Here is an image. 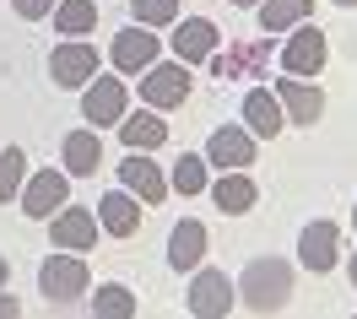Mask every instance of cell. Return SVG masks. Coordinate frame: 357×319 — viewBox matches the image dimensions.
I'll return each instance as SVG.
<instances>
[{
	"instance_id": "obj_21",
	"label": "cell",
	"mask_w": 357,
	"mask_h": 319,
	"mask_svg": "<svg viewBox=\"0 0 357 319\" xmlns=\"http://www.w3.org/2000/svg\"><path fill=\"white\" fill-rule=\"evenodd\" d=\"M60 157H66L70 179H92V173L103 168V141H98V130H70L66 146H60Z\"/></svg>"
},
{
	"instance_id": "obj_15",
	"label": "cell",
	"mask_w": 357,
	"mask_h": 319,
	"mask_svg": "<svg viewBox=\"0 0 357 319\" xmlns=\"http://www.w3.org/2000/svg\"><path fill=\"white\" fill-rule=\"evenodd\" d=\"M141 201H135L130 189L119 184V189H103V201H98V228L109 233V238H135L141 233Z\"/></svg>"
},
{
	"instance_id": "obj_13",
	"label": "cell",
	"mask_w": 357,
	"mask_h": 319,
	"mask_svg": "<svg viewBox=\"0 0 357 319\" xmlns=\"http://www.w3.org/2000/svg\"><path fill=\"white\" fill-rule=\"evenodd\" d=\"M119 184H125L141 205H162L168 195H174V189H168V173H162L146 152H130V157L119 162Z\"/></svg>"
},
{
	"instance_id": "obj_8",
	"label": "cell",
	"mask_w": 357,
	"mask_h": 319,
	"mask_svg": "<svg viewBox=\"0 0 357 319\" xmlns=\"http://www.w3.org/2000/svg\"><path fill=\"white\" fill-rule=\"evenodd\" d=\"M98 217H92V211H82V205H60V211H54V217H49V244H54V249H70V254H87L92 244H98Z\"/></svg>"
},
{
	"instance_id": "obj_24",
	"label": "cell",
	"mask_w": 357,
	"mask_h": 319,
	"mask_svg": "<svg viewBox=\"0 0 357 319\" xmlns=\"http://www.w3.org/2000/svg\"><path fill=\"white\" fill-rule=\"evenodd\" d=\"M206 184H211V179H206V157H195V152H184V157L174 162V173H168V189L184 195V201H195Z\"/></svg>"
},
{
	"instance_id": "obj_26",
	"label": "cell",
	"mask_w": 357,
	"mask_h": 319,
	"mask_svg": "<svg viewBox=\"0 0 357 319\" xmlns=\"http://www.w3.org/2000/svg\"><path fill=\"white\" fill-rule=\"evenodd\" d=\"M27 184V152L22 146H6L0 152V205H11Z\"/></svg>"
},
{
	"instance_id": "obj_20",
	"label": "cell",
	"mask_w": 357,
	"mask_h": 319,
	"mask_svg": "<svg viewBox=\"0 0 357 319\" xmlns=\"http://www.w3.org/2000/svg\"><path fill=\"white\" fill-rule=\"evenodd\" d=\"M211 201H217V211H227V217H244V211H255L260 189H255V179H249L244 168H227L222 179L211 184Z\"/></svg>"
},
{
	"instance_id": "obj_12",
	"label": "cell",
	"mask_w": 357,
	"mask_h": 319,
	"mask_svg": "<svg viewBox=\"0 0 357 319\" xmlns=\"http://www.w3.org/2000/svg\"><path fill=\"white\" fill-rule=\"evenodd\" d=\"M206 168H255V136L244 125H217L206 136Z\"/></svg>"
},
{
	"instance_id": "obj_9",
	"label": "cell",
	"mask_w": 357,
	"mask_h": 319,
	"mask_svg": "<svg viewBox=\"0 0 357 319\" xmlns=\"http://www.w3.org/2000/svg\"><path fill=\"white\" fill-rule=\"evenodd\" d=\"M157 49H162V38H157V27H125V33H114V49H109V60L119 76H141V70L157 60Z\"/></svg>"
},
{
	"instance_id": "obj_31",
	"label": "cell",
	"mask_w": 357,
	"mask_h": 319,
	"mask_svg": "<svg viewBox=\"0 0 357 319\" xmlns=\"http://www.w3.org/2000/svg\"><path fill=\"white\" fill-rule=\"evenodd\" d=\"M6 281H11V265H6V254H0V287H6Z\"/></svg>"
},
{
	"instance_id": "obj_30",
	"label": "cell",
	"mask_w": 357,
	"mask_h": 319,
	"mask_svg": "<svg viewBox=\"0 0 357 319\" xmlns=\"http://www.w3.org/2000/svg\"><path fill=\"white\" fill-rule=\"evenodd\" d=\"M17 314H22V303H17V297L0 287V319H17Z\"/></svg>"
},
{
	"instance_id": "obj_11",
	"label": "cell",
	"mask_w": 357,
	"mask_h": 319,
	"mask_svg": "<svg viewBox=\"0 0 357 319\" xmlns=\"http://www.w3.org/2000/svg\"><path fill=\"white\" fill-rule=\"evenodd\" d=\"M271 92H276V103H282L287 125H303V130H309V125H319V114H325V87H314L309 76H298V81H287V76H282Z\"/></svg>"
},
{
	"instance_id": "obj_10",
	"label": "cell",
	"mask_w": 357,
	"mask_h": 319,
	"mask_svg": "<svg viewBox=\"0 0 357 319\" xmlns=\"http://www.w3.org/2000/svg\"><path fill=\"white\" fill-rule=\"evenodd\" d=\"M298 260H303V271L331 276V265L341 260V228H335L331 217H319V222H309V228L298 233Z\"/></svg>"
},
{
	"instance_id": "obj_16",
	"label": "cell",
	"mask_w": 357,
	"mask_h": 319,
	"mask_svg": "<svg viewBox=\"0 0 357 319\" xmlns=\"http://www.w3.org/2000/svg\"><path fill=\"white\" fill-rule=\"evenodd\" d=\"M217 44H222L217 22H206V17H178V22H174V54L184 60V65L211 60V54H217Z\"/></svg>"
},
{
	"instance_id": "obj_19",
	"label": "cell",
	"mask_w": 357,
	"mask_h": 319,
	"mask_svg": "<svg viewBox=\"0 0 357 319\" xmlns=\"http://www.w3.org/2000/svg\"><path fill=\"white\" fill-rule=\"evenodd\" d=\"M119 141H125V152H157L162 141H168V125H162V114L157 109H125V119H119Z\"/></svg>"
},
{
	"instance_id": "obj_23",
	"label": "cell",
	"mask_w": 357,
	"mask_h": 319,
	"mask_svg": "<svg viewBox=\"0 0 357 319\" xmlns=\"http://www.w3.org/2000/svg\"><path fill=\"white\" fill-rule=\"evenodd\" d=\"M309 17H314V0H260V27L266 33H287Z\"/></svg>"
},
{
	"instance_id": "obj_14",
	"label": "cell",
	"mask_w": 357,
	"mask_h": 319,
	"mask_svg": "<svg viewBox=\"0 0 357 319\" xmlns=\"http://www.w3.org/2000/svg\"><path fill=\"white\" fill-rule=\"evenodd\" d=\"M22 201V211L38 222V217H54L60 205L70 201V173H60V168H44V173H33L27 179V189L17 195Z\"/></svg>"
},
{
	"instance_id": "obj_27",
	"label": "cell",
	"mask_w": 357,
	"mask_h": 319,
	"mask_svg": "<svg viewBox=\"0 0 357 319\" xmlns=\"http://www.w3.org/2000/svg\"><path fill=\"white\" fill-rule=\"evenodd\" d=\"M141 27H174L178 22V0H130Z\"/></svg>"
},
{
	"instance_id": "obj_33",
	"label": "cell",
	"mask_w": 357,
	"mask_h": 319,
	"mask_svg": "<svg viewBox=\"0 0 357 319\" xmlns=\"http://www.w3.org/2000/svg\"><path fill=\"white\" fill-rule=\"evenodd\" d=\"M335 6H347V11H352V6H357V0H335Z\"/></svg>"
},
{
	"instance_id": "obj_7",
	"label": "cell",
	"mask_w": 357,
	"mask_h": 319,
	"mask_svg": "<svg viewBox=\"0 0 357 319\" xmlns=\"http://www.w3.org/2000/svg\"><path fill=\"white\" fill-rule=\"evenodd\" d=\"M98 65H103V54L92 44H82V38H66V44L49 54V76H54V87H87L92 76H98Z\"/></svg>"
},
{
	"instance_id": "obj_17",
	"label": "cell",
	"mask_w": 357,
	"mask_h": 319,
	"mask_svg": "<svg viewBox=\"0 0 357 319\" xmlns=\"http://www.w3.org/2000/svg\"><path fill=\"white\" fill-rule=\"evenodd\" d=\"M206 249H211V233L201 228V217H184V222H174V233H168V265L174 271H195L206 260Z\"/></svg>"
},
{
	"instance_id": "obj_5",
	"label": "cell",
	"mask_w": 357,
	"mask_h": 319,
	"mask_svg": "<svg viewBox=\"0 0 357 319\" xmlns=\"http://www.w3.org/2000/svg\"><path fill=\"white\" fill-rule=\"evenodd\" d=\"M325 60H331V38L314 22L287 27V44H282V70H287V76H319Z\"/></svg>"
},
{
	"instance_id": "obj_22",
	"label": "cell",
	"mask_w": 357,
	"mask_h": 319,
	"mask_svg": "<svg viewBox=\"0 0 357 319\" xmlns=\"http://www.w3.org/2000/svg\"><path fill=\"white\" fill-rule=\"evenodd\" d=\"M54 27H60V38H87L92 27H98V6L92 0H54Z\"/></svg>"
},
{
	"instance_id": "obj_35",
	"label": "cell",
	"mask_w": 357,
	"mask_h": 319,
	"mask_svg": "<svg viewBox=\"0 0 357 319\" xmlns=\"http://www.w3.org/2000/svg\"><path fill=\"white\" fill-rule=\"evenodd\" d=\"M352 233H357V211H352Z\"/></svg>"
},
{
	"instance_id": "obj_3",
	"label": "cell",
	"mask_w": 357,
	"mask_h": 319,
	"mask_svg": "<svg viewBox=\"0 0 357 319\" xmlns=\"http://www.w3.org/2000/svg\"><path fill=\"white\" fill-rule=\"evenodd\" d=\"M141 103L146 109H157V114H168V109H178V103H190V65L184 60H174V65H162V60H152V65L141 70Z\"/></svg>"
},
{
	"instance_id": "obj_34",
	"label": "cell",
	"mask_w": 357,
	"mask_h": 319,
	"mask_svg": "<svg viewBox=\"0 0 357 319\" xmlns=\"http://www.w3.org/2000/svg\"><path fill=\"white\" fill-rule=\"evenodd\" d=\"M233 6H260V0H233Z\"/></svg>"
},
{
	"instance_id": "obj_6",
	"label": "cell",
	"mask_w": 357,
	"mask_h": 319,
	"mask_svg": "<svg viewBox=\"0 0 357 319\" xmlns=\"http://www.w3.org/2000/svg\"><path fill=\"white\" fill-rule=\"evenodd\" d=\"M125 109H130V87H125V81H114V76H92L87 87H82V119L98 125V130L119 125Z\"/></svg>"
},
{
	"instance_id": "obj_1",
	"label": "cell",
	"mask_w": 357,
	"mask_h": 319,
	"mask_svg": "<svg viewBox=\"0 0 357 319\" xmlns=\"http://www.w3.org/2000/svg\"><path fill=\"white\" fill-rule=\"evenodd\" d=\"M292 281H298V271H292L282 254H255L244 265V276H238L233 297H244L249 314H282L292 303Z\"/></svg>"
},
{
	"instance_id": "obj_32",
	"label": "cell",
	"mask_w": 357,
	"mask_h": 319,
	"mask_svg": "<svg viewBox=\"0 0 357 319\" xmlns=\"http://www.w3.org/2000/svg\"><path fill=\"white\" fill-rule=\"evenodd\" d=\"M347 276H352V287H357V254H352V260H347Z\"/></svg>"
},
{
	"instance_id": "obj_25",
	"label": "cell",
	"mask_w": 357,
	"mask_h": 319,
	"mask_svg": "<svg viewBox=\"0 0 357 319\" xmlns=\"http://www.w3.org/2000/svg\"><path fill=\"white\" fill-rule=\"evenodd\" d=\"M92 314L98 319H130L135 314V293L119 287V281H103V287L92 293Z\"/></svg>"
},
{
	"instance_id": "obj_2",
	"label": "cell",
	"mask_w": 357,
	"mask_h": 319,
	"mask_svg": "<svg viewBox=\"0 0 357 319\" xmlns=\"http://www.w3.org/2000/svg\"><path fill=\"white\" fill-rule=\"evenodd\" d=\"M87 287H92L87 260H82V254H70V249L49 254L44 271H38V293H44L54 309H66V303H76V297H87Z\"/></svg>"
},
{
	"instance_id": "obj_28",
	"label": "cell",
	"mask_w": 357,
	"mask_h": 319,
	"mask_svg": "<svg viewBox=\"0 0 357 319\" xmlns=\"http://www.w3.org/2000/svg\"><path fill=\"white\" fill-rule=\"evenodd\" d=\"M266 54H271L266 44H249V49L238 44L233 54H227V60H217V76H238V70H249V76H255V70L266 65Z\"/></svg>"
},
{
	"instance_id": "obj_18",
	"label": "cell",
	"mask_w": 357,
	"mask_h": 319,
	"mask_svg": "<svg viewBox=\"0 0 357 319\" xmlns=\"http://www.w3.org/2000/svg\"><path fill=\"white\" fill-rule=\"evenodd\" d=\"M244 130L255 141H271V136L287 130V114H282V103H276L271 87H249L244 92Z\"/></svg>"
},
{
	"instance_id": "obj_29",
	"label": "cell",
	"mask_w": 357,
	"mask_h": 319,
	"mask_svg": "<svg viewBox=\"0 0 357 319\" xmlns=\"http://www.w3.org/2000/svg\"><path fill=\"white\" fill-rule=\"evenodd\" d=\"M11 11H17L22 22H44L49 11H54V0H11Z\"/></svg>"
},
{
	"instance_id": "obj_4",
	"label": "cell",
	"mask_w": 357,
	"mask_h": 319,
	"mask_svg": "<svg viewBox=\"0 0 357 319\" xmlns=\"http://www.w3.org/2000/svg\"><path fill=\"white\" fill-rule=\"evenodd\" d=\"M233 276L227 271H217V265H195L190 271V293H184V309L195 319H222V314H233Z\"/></svg>"
}]
</instances>
